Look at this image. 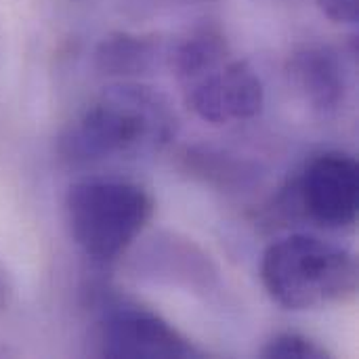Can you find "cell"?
<instances>
[{"label":"cell","mask_w":359,"mask_h":359,"mask_svg":"<svg viewBox=\"0 0 359 359\" xmlns=\"http://www.w3.org/2000/svg\"><path fill=\"white\" fill-rule=\"evenodd\" d=\"M13 303V280L4 265L0 263V313H4Z\"/></svg>","instance_id":"obj_14"},{"label":"cell","mask_w":359,"mask_h":359,"mask_svg":"<svg viewBox=\"0 0 359 359\" xmlns=\"http://www.w3.org/2000/svg\"><path fill=\"white\" fill-rule=\"evenodd\" d=\"M95 349L111 359H187L202 353L158 313L118 303L103 311L95 326Z\"/></svg>","instance_id":"obj_4"},{"label":"cell","mask_w":359,"mask_h":359,"mask_svg":"<svg viewBox=\"0 0 359 359\" xmlns=\"http://www.w3.org/2000/svg\"><path fill=\"white\" fill-rule=\"evenodd\" d=\"M265 359H328L330 351L313 339L299 332H282L265 343L261 349Z\"/></svg>","instance_id":"obj_12"},{"label":"cell","mask_w":359,"mask_h":359,"mask_svg":"<svg viewBox=\"0 0 359 359\" xmlns=\"http://www.w3.org/2000/svg\"><path fill=\"white\" fill-rule=\"evenodd\" d=\"M187 160L191 162L189 164L191 170L200 172L204 179L215 181L219 185H236V183L242 185L255 172V168L248 166L246 162H238V160L227 158L225 154H215L208 149L206 151H191V156Z\"/></svg>","instance_id":"obj_11"},{"label":"cell","mask_w":359,"mask_h":359,"mask_svg":"<svg viewBox=\"0 0 359 359\" xmlns=\"http://www.w3.org/2000/svg\"><path fill=\"white\" fill-rule=\"evenodd\" d=\"M229 44L225 36L215 27H198L187 34L170 53V67L179 80V84L196 78L208 67L227 59Z\"/></svg>","instance_id":"obj_10"},{"label":"cell","mask_w":359,"mask_h":359,"mask_svg":"<svg viewBox=\"0 0 359 359\" xmlns=\"http://www.w3.org/2000/svg\"><path fill=\"white\" fill-rule=\"evenodd\" d=\"M318 6L334 23L355 25L359 21V0H318Z\"/></svg>","instance_id":"obj_13"},{"label":"cell","mask_w":359,"mask_h":359,"mask_svg":"<svg viewBox=\"0 0 359 359\" xmlns=\"http://www.w3.org/2000/svg\"><path fill=\"white\" fill-rule=\"evenodd\" d=\"M299 204L324 229L351 227L359 212L358 160L343 151L316 156L299 181Z\"/></svg>","instance_id":"obj_6"},{"label":"cell","mask_w":359,"mask_h":359,"mask_svg":"<svg viewBox=\"0 0 359 359\" xmlns=\"http://www.w3.org/2000/svg\"><path fill=\"white\" fill-rule=\"evenodd\" d=\"M191 111L208 124L257 118L265 107V86L255 67L231 55L181 84Z\"/></svg>","instance_id":"obj_5"},{"label":"cell","mask_w":359,"mask_h":359,"mask_svg":"<svg viewBox=\"0 0 359 359\" xmlns=\"http://www.w3.org/2000/svg\"><path fill=\"white\" fill-rule=\"evenodd\" d=\"M261 280L280 307L316 311L355 297L358 263L337 244L294 233L267 246L261 259Z\"/></svg>","instance_id":"obj_2"},{"label":"cell","mask_w":359,"mask_h":359,"mask_svg":"<svg viewBox=\"0 0 359 359\" xmlns=\"http://www.w3.org/2000/svg\"><path fill=\"white\" fill-rule=\"evenodd\" d=\"M160 57V46L151 36L111 32L95 48V67L114 78H137L149 74Z\"/></svg>","instance_id":"obj_9"},{"label":"cell","mask_w":359,"mask_h":359,"mask_svg":"<svg viewBox=\"0 0 359 359\" xmlns=\"http://www.w3.org/2000/svg\"><path fill=\"white\" fill-rule=\"evenodd\" d=\"M288 74L303 99L320 114L339 111L347 97V72L341 55L326 44H305L288 59Z\"/></svg>","instance_id":"obj_7"},{"label":"cell","mask_w":359,"mask_h":359,"mask_svg":"<svg viewBox=\"0 0 359 359\" xmlns=\"http://www.w3.org/2000/svg\"><path fill=\"white\" fill-rule=\"evenodd\" d=\"M177 133L168 99L145 84L107 86L59 137V151L69 162H99L164 147Z\"/></svg>","instance_id":"obj_1"},{"label":"cell","mask_w":359,"mask_h":359,"mask_svg":"<svg viewBox=\"0 0 359 359\" xmlns=\"http://www.w3.org/2000/svg\"><path fill=\"white\" fill-rule=\"evenodd\" d=\"M154 215L151 196L122 179H84L65 196V219L80 250L99 261L124 255Z\"/></svg>","instance_id":"obj_3"},{"label":"cell","mask_w":359,"mask_h":359,"mask_svg":"<svg viewBox=\"0 0 359 359\" xmlns=\"http://www.w3.org/2000/svg\"><path fill=\"white\" fill-rule=\"evenodd\" d=\"M139 269L156 280L208 292L217 286V267L196 244L172 233L158 236L143 250Z\"/></svg>","instance_id":"obj_8"}]
</instances>
